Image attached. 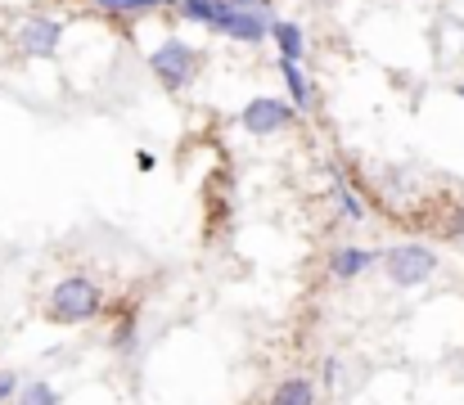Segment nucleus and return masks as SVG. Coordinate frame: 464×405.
Here are the masks:
<instances>
[{"instance_id": "nucleus-1", "label": "nucleus", "mask_w": 464, "mask_h": 405, "mask_svg": "<svg viewBox=\"0 0 464 405\" xmlns=\"http://www.w3.org/2000/svg\"><path fill=\"white\" fill-rule=\"evenodd\" d=\"M100 284H91L86 275H68V279H59L54 288H50V302H45V315L54 320V324H86V320H95V311H100Z\"/></svg>"}, {"instance_id": "nucleus-2", "label": "nucleus", "mask_w": 464, "mask_h": 405, "mask_svg": "<svg viewBox=\"0 0 464 405\" xmlns=\"http://www.w3.org/2000/svg\"><path fill=\"white\" fill-rule=\"evenodd\" d=\"M383 270H388L392 284H401V288H420V284L433 279L438 257H433V248H424V244H397V248L383 253Z\"/></svg>"}, {"instance_id": "nucleus-3", "label": "nucleus", "mask_w": 464, "mask_h": 405, "mask_svg": "<svg viewBox=\"0 0 464 405\" xmlns=\"http://www.w3.org/2000/svg\"><path fill=\"white\" fill-rule=\"evenodd\" d=\"M150 68L167 91H185L198 72V50L185 45V41H162L154 54H150Z\"/></svg>"}, {"instance_id": "nucleus-4", "label": "nucleus", "mask_w": 464, "mask_h": 405, "mask_svg": "<svg viewBox=\"0 0 464 405\" xmlns=\"http://www.w3.org/2000/svg\"><path fill=\"white\" fill-rule=\"evenodd\" d=\"M294 118H298L294 104H285V100H276V95H257V100L244 104L239 127H244L248 135H276V131H285Z\"/></svg>"}, {"instance_id": "nucleus-5", "label": "nucleus", "mask_w": 464, "mask_h": 405, "mask_svg": "<svg viewBox=\"0 0 464 405\" xmlns=\"http://www.w3.org/2000/svg\"><path fill=\"white\" fill-rule=\"evenodd\" d=\"M63 41V23L50 18V14H32L23 27H18V50L32 54V59H50Z\"/></svg>"}, {"instance_id": "nucleus-6", "label": "nucleus", "mask_w": 464, "mask_h": 405, "mask_svg": "<svg viewBox=\"0 0 464 405\" xmlns=\"http://www.w3.org/2000/svg\"><path fill=\"white\" fill-rule=\"evenodd\" d=\"M266 36L276 41V50H280L285 63H303V54H307V32H303L298 23H289V18H271Z\"/></svg>"}, {"instance_id": "nucleus-7", "label": "nucleus", "mask_w": 464, "mask_h": 405, "mask_svg": "<svg viewBox=\"0 0 464 405\" xmlns=\"http://www.w3.org/2000/svg\"><path fill=\"white\" fill-rule=\"evenodd\" d=\"M266 27H271V9H235L226 36H235L244 45H257V41H266Z\"/></svg>"}, {"instance_id": "nucleus-8", "label": "nucleus", "mask_w": 464, "mask_h": 405, "mask_svg": "<svg viewBox=\"0 0 464 405\" xmlns=\"http://www.w3.org/2000/svg\"><path fill=\"white\" fill-rule=\"evenodd\" d=\"M374 262H379V257H374L370 248H338V253L329 257V270H334V279H356V275H365Z\"/></svg>"}, {"instance_id": "nucleus-9", "label": "nucleus", "mask_w": 464, "mask_h": 405, "mask_svg": "<svg viewBox=\"0 0 464 405\" xmlns=\"http://www.w3.org/2000/svg\"><path fill=\"white\" fill-rule=\"evenodd\" d=\"M266 405H315V383H311L307 374H294V379H285V383L271 392Z\"/></svg>"}, {"instance_id": "nucleus-10", "label": "nucleus", "mask_w": 464, "mask_h": 405, "mask_svg": "<svg viewBox=\"0 0 464 405\" xmlns=\"http://www.w3.org/2000/svg\"><path fill=\"white\" fill-rule=\"evenodd\" d=\"M280 72H285V86H289V95H294V109H307L311 82H307V72H303V63H285V59H280Z\"/></svg>"}, {"instance_id": "nucleus-11", "label": "nucleus", "mask_w": 464, "mask_h": 405, "mask_svg": "<svg viewBox=\"0 0 464 405\" xmlns=\"http://www.w3.org/2000/svg\"><path fill=\"white\" fill-rule=\"evenodd\" d=\"M14 405H59V392L36 379V383H23V388L14 392Z\"/></svg>"}, {"instance_id": "nucleus-12", "label": "nucleus", "mask_w": 464, "mask_h": 405, "mask_svg": "<svg viewBox=\"0 0 464 405\" xmlns=\"http://www.w3.org/2000/svg\"><path fill=\"white\" fill-rule=\"evenodd\" d=\"M104 14H118V18H136V14H154L162 0H95Z\"/></svg>"}, {"instance_id": "nucleus-13", "label": "nucleus", "mask_w": 464, "mask_h": 405, "mask_svg": "<svg viewBox=\"0 0 464 405\" xmlns=\"http://www.w3.org/2000/svg\"><path fill=\"white\" fill-rule=\"evenodd\" d=\"M334 198H338V207H343L352 221H361V217H365V207H361V198H356V189H352V185H343V180H338V185H334Z\"/></svg>"}, {"instance_id": "nucleus-14", "label": "nucleus", "mask_w": 464, "mask_h": 405, "mask_svg": "<svg viewBox=\"0 0 464 405\" xmlns=\"http://www.w3.org/2000/svg\"><path fill=\"white\" fill-rule=\"evenodd\" d=\"M113 347H118V352H131V347H136V320H122V324H118Z\"/></svg>"}, {"instance_id": "nucleus-15", "label": "nucleus", "mask_w": 464, "mask_h": 405, "mask_svg": "<svg viewBox=\"0 0 464 405\" xmlns=\"http://www.w3.org/2000/svg\"><path fill=\"white\" fill-rule=\"evenodd\" d=\"M14 392H18V379H14V374H9V370H0V405L9 401V397H14Z\"/></svg>"}, {"instance_id": "nucleus-16", "label": "nucleus", "mask_w": 464, "mask_h": 405, "mask_svg": "<svg viewBox=\"0 0 464 405\" xmlns=\"http://www.w3.org/2000/svg\"><path fill=\"white\" fill-rule=\"evenodd\" d=\"M324 383H338V361H324Z\"/></svg>"}, {"instance_id": "nucleus-17", "label": "nucleus", "mask_w": 464, "mask_h": 405, "mask_svg": "<svg viewBox=\"0 0 464 405\" xmlns=\"http://www.w3.org/2000/svg\"><path fill=\"white\" fill-rule=\"evenodd\" d=\"M235 9H266V0H230Z\"/></svg>"}, {"instance_id": "nucleus-18", "label": "nucleus", "mask_w": 464, "mask_h": 405, "mask_svg": "<svg viewBox=\"0 0 464 405\" xmlns=\"http://www.w3.org/2000/svg\"><path fill=\"white\" fill-rule=\"evenodd\" d=\"M460 100H464V86H460Z\"/></svg>"}]
</instances>
